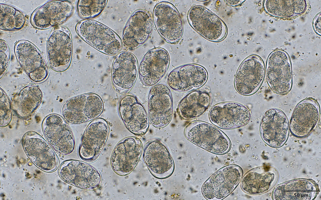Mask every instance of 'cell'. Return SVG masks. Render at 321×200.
Wrapping results in <instances>:
<instances>
[{
  "instance_id": "cell-1",
  "label": "cell",
  "mask_w": 321,
  "mask_h": 200,
  "mask_svg": "<svg viewBox=\"0 0 321 200\" xmlns=\"http://www.w3.org/2000/svg\"><path fill=\"white\" fill-rule=\"evenodd\" d=\"M78 35L90 45L105 54L113 55L121 50L122 42L112 29L97 21L85 19L78 22L75 27Z\"/></svg>"
},
{
  "instance_id": "cell-2",
  "label": "cell",
  "mask_w": 321,
  "mask_h": 200,
  "mask_svg": "<svg viewBox=\"0 0 321 200\" xmlns=\"http://www.w3.org/2000/svg\"><path fill=\"white\" fill-rule=\"evenodd\" d=\"M184 133L191 142L213 153L223 154L230 149L231 143L227 136L208 123L200 121L191 122L186 127Z\"/></svg>"
},
{
  "instance_id": "cell-3",
  "label": "cell",
  "mask_w": 321,
  "mask_h": 200,
  "mask_svg": "<svg viewBox=\"0 0 321 200\" xmlns=\"http://www.w3.org/2000/svg\"><path fill=\"white\" fill-rule=\"evenodd\" d=\"M103 109V101L98 95L86 93L66 101L61 108V114L69 123L78 124L97 118L102 114Z\"/></svg>"
},
{
  "instance_id": "cell-4",
  "label": "cell",
  "mask_w": 321,
  "mask_h": 200,
  "mask_svg": "<svg viewBox=\"0 0 321 200\" xmlns=\"http://www.w3.org/2000/svg\"><path fill=\"white\" fill-rule=\"evenodd\" d=\"M72 42L71 32L66 27H54L50 32L47 42V53L49 63L54 71H65L72 59Z\"/></svg>"
},
{
  "instance_id": "cell-5",
  "label": "cell",
  "mask_w": 321,
  "mask_h": 200,
  "mask_svg": "<svg viewBox=\"0 0 321 200\" xmlns=\"http://www.w3.org/2000/svg\"><path fill=\"white\" fill-rule=\"evenodd\" d=\"M266 73L267 83L274 92L284 94L290 91L292 84V69L290 58L286 52L277 50L270 54Z\"/></svg>"
},
{
  "instance_id": "cell-6",
  "label": "cell",
  "mask_w": 321,
  "mask_h": 200,
  "mask_svg": "<svg viewBox=\"0 0 321 200\" xmlns=\"http://www.w3.org/2000/svg\"><path fill=\"white\" fill-rule=\"evenodd\" d=\"M242 171L236 165H230L219 169L203 185L202 192L209 200H220L229 194L241 179Z\"/></svg>"
},
{
  "instance_id": "cell-7",
  "label": "cell",
  "mask_w": 321,
  "mask_h": 200,
  "mask_svg": "<svg viewBox=\"0 0 321 200\" xmlns=\"http://www.w3.org/2000/svg\"><path fill=\"white\" fill-rule=\"evenodd\" d=\"M42 128L46 139L57 152L68 155L73 152L76 145L74 134L61 116L56 114L47 116L43 121Z\"/></svg>"
},
{
  "instance_id": "cell-8",
  "label": "cell",
  "mask_w": 321,
  "mask_h": 200,
  "mask_svg": "<svg viewBox=\"0 0 321 200\" xmlns=\"http://www.w3.org/2000/svg\"><path fill=\"white\" fill-rule=\"evenodd\" d=\"M173 98L170 88L163 84H156L150 89L148 99L149 119L157 128L167 126L173 115Z\"/></svg>"
},
{
  "instance_id": "cell-9",
  "label": "cell",
  "mask_w": 321,
  "mask_h": 200,
  "mask_svg": "<svg viewBox=\"0 0 321 200\" xmlns=\"http://www.w3.org/2000/svg\"><path fill=\"white\" fill-rule=\"evenodd\" d=\"M23 145L31 162L38 168L46 172L55 171L59 165L56 154L50 144L39 134L29 131L24 136Z\"/></svg>"
},
{
  "instance_id": "cell-10",
  "label": "cell",
  "mask_w": 321,
  "mask_h": 200,
  "mask_svg": "<svg viewBox=\"0 0 321 200\" xmlns=\"http://www.w3.org/2000/svg\"><path fill=\"white\" fill-rule=\"evenodd\" d=\"M187 18L192 27L208 40L218 42L226 37L227 29L224 22L211 11L201 6L192 7Z\"/></svg>"
},
{
  "instance_id": "cell-11",
  "label": "cell",
  "mask_w": 321,
  "mask_h": 200,
  "mask_svg": "<svg viewBox=\"0 0 321 200\" xmlns=\"http://www.w3.org/2000/svg\"><path fill=\"white\" fill-rule=\"evenodd\" d=\"M14 52L19 63L32 81L40 82L47 78L49 73L47 63L34 44L27 40L19 41L15 46Z\"/></svg>"
},
{
  "instance_id": "cell-12",
  "label": "cell",
  "mask_w": 321,
  "mask_h": 200,
  "mask_svg": "<svg viewBox=\"0 0 321 200\" xmlns=\"http://www.w3.org/2000/svg\"><path fill=\"white\" fill-rule=\"evenodd\" d=\"M153 16L156 29L165 41L174 43L180 39L183 33V24L174 5L169 2H160L155 6Z\"/></svg>"
},
{
  "instance_id": "cell-13",
  "label": "cell",
  "mask_w": 321,
  "mask_h": 200,
  "mask_svg": "<svg viewBox=\"0 0 321 200\" xmlns=\"http://www.w3.org/2000/svg\"><path fill=\"white\" fill-rule=\"evenodd\" d=\"M59 174L65 182L76 187L90 190L100 184L101 178L99 171L85 162L76 160H68L63 162L60 167Z\"/></svg>"
},
{
  "instance_id": "cell-14",
  "label": "cell",
  "mask_w": 321,
  "mask_h": 200,
  "mask_svg": "<svg viewBox=\"0 0 321 200\" xmlns=\"http://www.w3.org/2000/svg\"><path fill=\"white\" fill-rule=\"evenodd\" d=\"M265 73L261 58L255 55L248 57L242 63L236 74L234 84L236 90L245 96L254 94L262 84Z\"/></svg>"
},
{
  "instance_id": "cell-15",
  "label": "cell",
  "mask_w": 321,
  "mask_h": 200,
  "mask_svg": "<svg viewBox=\"0 0 321 200\" xmlns=\"http://www.w3.org/2000/svg\"><path fill=\"white\" fill-rule=\"evenodd\" d=\"M138 66L136 57L123 51L118 54L113 61L111 79L116 92L122 95L129 92L134 86L138 76Z\"/></svg>"
},
{
  "instance_id": "cell-16",
  "label": "cell",
  "mask_w": 321,
  "mask_h": 200,
  "mask_svg": "<svg viewBox=\"0 0 321 200\" xmlns=\"http://www.w3.org/2000/svg\"><path fill=\"white\" fill-rule=\"evenodd\" d=\"M109 132L108 124L105 119L99 118L92 121L81 138L78 149L80 158L87 162L96 160L104 147Z\"/></svg>"
},
{
  "instance_id": "cell-17",
  "label": "cell",
  "mask_w": 321,
  "mask_h": 200,
  "mask_svg": "<svg viewBox=\"0 0 321 200\" xmlns=\"http://www.w3.org/2000/svg\"><path fill=\"white\" fill-rule=\"evenodd\" d=\"M209 117L216 127L224 129L243 127L250 122L251 114L248 109L239 103L228 102L218 103L210 110Z\"/></svg>"
},
{
  "instance_id": "cell-18",
  "label": "cell",
  "mask_w": 321,
  "mask_h": 200,
  "mask_svg": "<svg viewBox=\"0 0 321 200\" xmlns=\"http://www.w3.org/2000/svg\"><path fill=\"white\" fill-rule=\"evenodd\" d=\"M289 129L287 118L281 110L271 108L264 113L260 132L262 140L267 145L276 148L283 146L287 139Z\"/></svg>"
},
{
  "instance_id": "cell-19",
  "label": "cell",
  "mask_w": 321,
  "mask_h": 200,
  "mask_svg": "<svg viewBox=\"0 0 321 200\" xmlns=\"http://www.w3.org/2000/svg\"><path fill=\"white\" fill-rule=\"evenodd\" d=\"M142 149L141 140L136 137H129L121 140L111 156V164L113 171L121 176L131 172L138 163Z\"/></svg>"
},
{
  "instance_id": "cell-20",
  "label": "cell",
  "mask_w": 321,
  "mask_h": 200,
  "mask_svg": "<svg viewBox=\"0 0 321 200\" xmlns=\"http://www.w3.org/2000/svg\"><path fill=\"white\" fill-rule=\"evenodd\" d=\"M170 61L169 53L163 48H155L148 51L141 59L139 68L142 83L147 87L156 84L166 73Z\"/></svg>"
},
{
  "instance_id": "cell-21",
  "label": "cell",
  "mask_w": 321,
  "mask_h": 200,
  "mask_svg": "<svg viewBox=\"0 0 321 200\" xmlns=\"http://www.w3.org/2000/svg\"><path fill=\"white\" fill-rule=\"evenodd\" d=\"M73 11V5L69 1H50L36 9L32 15L31 22L36 28L49 29L64 22L71 16Z\"/></svg>"
},
{
  "instance_id": "cell-22",
  "label": "cell",
  "mask_w": 321,
  "mask_h": 200,
  "mask_svg": "<svg viewBox=\"0 0 321 200\" xmlns=\"http://www.w3.org/2000/svg\"><path fill=\"white\" fill-rule=\"evenodd\" d=\"M320 108L317 101L307 98L294 108L290 119L289 129L292 135L299 138L307 137L318 122Z\"/></svg>"
},
{
  "instance_id": "cell-23",
  "label": "cell",
  "mask_w": 321,
  "mask_h": 200,
  "mask_svg": "<svg viewBox=\"0 0 321 200\" xmlns=\"http://www.w3.org/2000/svg\"><path fill=\"white\" fill-rule=\"evenodd\" d=\"M208 77L207 71L203 67L196 64H187L172 70L168 76L167 82L175 91L188 92L202 87Z\"/></svg>"
},
{
  "instance_id": "cell-24",
  "label": "cell",
  "mask_w": 321,
  "mask_h": 200,
  "mask_svg": "<svg viewBox=\"0 0 321 200\" xmlns=\"http://www.w3.org/2000/svg\"><path fill=\"white\" fill-rule=\"evenodd\" d=\"M143 157L155 177L164 179L172 173L174 169L173 158L167 148L160 142L152 140L147 142L143 148Z\"/></svg>"
},
{
  "instance_id": "cell-25",
  "label": "cell",
  "mask_w": 321,
  "mask_h": 200,
  "mask_svg": "<svg viewBox=\"0 0 321 200\" xmlns=\"http://www.w3.org/2000/svg\"><path fill=\"white\" fill-rule=\"evenodd\" d=\"M153 27L152 18L147 11L140 9L135 11L124 29L122 36L124 44L130 48L140 46L149 38Z\"/></svg>"
},
{
  "instance_id": "cell-26",
  "label": "cell",
  "mask_w": 321,
  "mask_h": 200,
  "mask_svg": "<svg viewBox=\"0 0 321 200\" xmlns=\"http://www.w3.org/2000/svg\"><path fill=\"white\" fill-rule=\"evenodd\" d=\"M119 112L124 125L131 132L138 135L146 132L149 126L148 116L135 97L128 95L123 98L119 103Z\"/></svg>"
},
{
  "instance_id": "cell-27",
  "label": "cell",
  "mask_w": 321,
  "mask_h": 200,
  "mask_svg": "<svg viewBox=\"0 0 321 200\" xmlns=\"http://www.w3.org/2000/svg\"><path fill=\"white\" fill-rule=\"evenodd\" d=\"M279 178L278 172L274 167L269 165L258 167L250 170L244 175L241 187L248 194L260 195L274 188Z\"/></svg>"
},
{
  "instance_id": "cell-28",
  "label": "cell",
  "mask_w": 321,
  "mask_h": 200,
  "mask_svg": "<svg viewBox=\"0 0 321 200\" xmlns=\"http://www.w3.org/2000/svg\"><path fill=\"white\" fill-rule=\"evenodd\" d=\"M318 187L313 181L297 179L279 184L273 193L274 200H311L316 197Z\"/></svg>"
},
{
  "instance_id": "cell-29",
  "label": "cell",
  "mask_w": 321,
  "mask_h": 200,
  "mask_svg": "<svg viewBox=\"0 0 321 200\" xmlns=\"http://www.w3.org/2000/svg\"><path fill=\"white\" fill-rule=\"evenodd\" d=\"M43 98L42 92L38 86L28 85L13 98L12 103L13 110L19 118H28L38 108Z\"/></svg>"
},
{
  "instance_id": "cell-30",
  "label": "cell",
  "mask_w": 321,
  "mask_h": 200,
  "mask_svg": "<svg viewBox=\"0 0 321 200\" xmlns=\"http://www.w3.org/2000/svg\"><path fill=\"white\" fill-rule=\"evenodd\" d=\"M210 102V96L207 92L193 91L186 96L179 102L178 114L182 118L186 120L197 118L206 111Z\"/></svg>"
},
{
  "instance_id": "cell-31",
  "label": "cell",
  "mask_w": 321,
  "mask_h": 200,
  "mask_svg": "<svg viewBox=\"0 0 321 200\" xmlns=\"http://www.w3.org/2000/svg\"><path fill=\"white\" fill-rule=\"evenodd\" d=\"M304 0H266L264 7L270 14L282 18H289L303 13L306 8Z\"/></svg>"
},
{
  "instance_id": "cell-32",
  "label": "cell",
  "mask_w": 321,
  "mask_h": 200,
  "mask_svg": "<svg viewBox=\"0 0 321 200\" xmlns=\"http://www.w3.org/2000/svg\"><path fill=\"white\" fill-rule=\"evenodd\" d=\"M0 28L6 31H15L24 26L26 18L24 14L15 7L3 3L0 4Z\"/></svg>"
},
{
  "instance_id": "cell-33",
  "label": "cell",
  "mask_w": 321,
  "mask_h": 200,
  "mask_svg": "<svg viewBox=\"0 0 321 200\" xmlns=\"http://www.w3.org/2000/svg\"><path fill=\"white\" fill-rule=\"evenodd\" d=\"M108 1L78 0L77 9L79 15L86 19L95 18L100 15L104 10Z\"/></svg>"
},
{
  "instance_id": "cell-34",
  "label": "cell",
  "mask_w": 321,
  "mask_h": 200,
  "mask_svg": "<svg viewBox=\"0 0 321 200\" xmlns=\"http://www.w3.org/2000/svg\"><path fill=\"white\" fill-rule=\"evenodd\" d=\"M0 127L8 125L12 118V109L11 102L7 94L0 87Z\"/></svg>"
},
{
  "instance_id": "cell-35",
  "label": "cell",
  "mask_w": 321,
  "mask_h": 200,
  "mask_svg": "<svg viewBox=\"0 0 321 200\" xmlns=\"http://www.w3.org/2000/svg\"><path fill=\"white\" fill-rule=\"evenodd\" d=\"M0 79L7 71L10 62V52L9 46L3 40L1 39L0 42Z\"/></svg>"
},
{
  "instance_id": "cell-36",
  "label": "cell",
  "mask_w": 321,
  "mask_h": 200,
  "mask_svg": "<svg viewBox=\"0 0 321 200\" xmlns=\"http://www.w3.org/2000/svg\"><path fill=\"white\" fill-rule=\"evenodd\" d=\"M321 12L317 14L313 21V26L315 32L318 35H321Z\"/></svg>"
},
{
  "instance_id": "cell-37",
  "label": "cell",
  "mask_w": 321,
  "mask_h": 200,
  "mask_svg": "<svg viewBox=\"0 0 321 200\" xmlns=\"http://www.w3.org/2000/svg\"><path fill=\"white\" fill-rule=\"evenodd\" d=\"M228 5L232 6H236L239 5L244 1L243 0H226L224 1Z\"/></svg>"
}]
</instances>
